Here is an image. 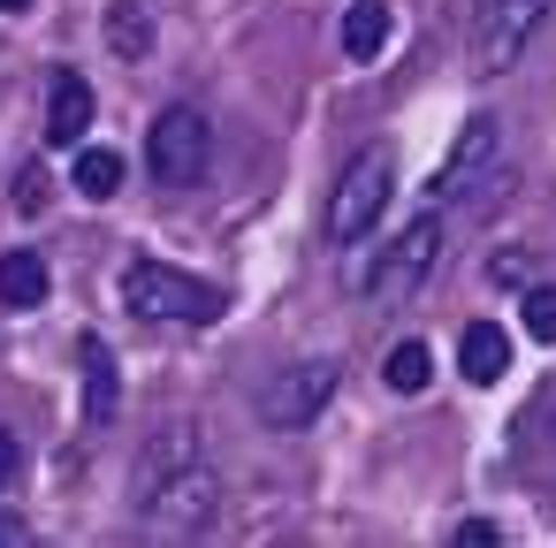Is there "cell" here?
Masks as SVG:
<instances>
[{"instance_id":"cell-16","label":"cell","mask_w":556,"mask_h":548,"mask_svg":"<svg viewBox=\"0 0 556 548\" xmlns=\"http://www.w3.org/2000/svg\"><path fill=\"white\" fill-rule=\"evenodd\" d=\"M77 191H85V199H115V191H123V153L85 145V153H77Z\"/></svg>"},{"instance_id":"cell-18","label":"cell","mask_w":556,"mask_h":548,"mask_svg":"<svg viewBox=\"0 0 556 548\" xmlns=\"http://www.w3.org/2000/svg\"><path fill=\"white\" fill-rule=\"evenodd\" d=\"M16 206H24V214H39V206H47V176H39V168H24V176H16Z\"/></svg>"},{"instance_id":"cell-2","label":"cell","mask_w":556,"mask_h":548,"mask_svg":"<svg viewBox=\"0 0 556 548\" xmlns=\"http://www.w3.org/2000/svg\"><path fill=\"white\" fill-rule=\"evenodd\" d=\"M123 305H130L138 320H184V328H206V320L222 313V290L199 282V275H184V267L138 259V267H123Z\"/></svg>"},{"instance_id":"cell-14","label":"cell","mask_w":556,"mask_h":548,"mask_svg":"<svg viewBox=\"0 0 556 548\" xmlns=\"http://www.w3.org/2000/svg\"><path fill=\"white\" fill-rule=\"evenodd\" d=\"M108 47H115L123 62H146V54H153V9L115 0V9H108Z\"/></svg>"},{"instance_id":"cell-19","label":"cell","mask_w":556,"mask_h":548,"mask_svg":"<svg viewBox=\"0 0 556 548\" xmlns=\"http://www.w3.org/2000/svg\"><path fill=\"white\" fill-rule=\"evenodd\" d=\"M16 472H24V442H16L9 426H0V487H9Z\"/></svg>"},{"instance_id":"cell-4","label":"cell","mask_w":556,"mask_h":548,"mask_svg":"<svg viewBox=\"0 0 556 548\" xmlns=\"http://www.w3.org/2000/svg\"><path fill=\"white\" fill-rule=\"evenodd\" d=\"M389 191H396V161H389L381 145H366V153L343 168L336 199H328V237H336V244H358V237L389 214Z\"/></svg>"},{"instance_id":"cell-7","label":"cell","mask_w":556,"mask_h":548,"mask_svg":"<svg viewBox=\"0 0 556 548\" xmlns=\"http://www.w3.org/2000/svg\"><path fill=\"white\" fill-rule=\"evenodd\" d=\"M434 259H442V221L419 214V221H404V237L381 252V267H366L358 282H366L374 297H412V290L434 275Z\"/></svg>"},{"instance_id":"cell-13","label":"cell","mask_w":556,"mask_h":548,"mask_svg":"<svg viewBox=\"0 0 556 548\" xmlns=\"http://www.w3.org/2000/svg\"><path fill=\"white\" fill-rule=\"evenodd\" d=\"M389 24H396L389 0H351V9H343V54L351 62H374L389 47Z\"/></svg>"},{"instance_id":"cell-17","label":"cell","mask_w":556,"mask_h":548,"mask_svg":"<svg viewBox=\"0 0 556 548\" xmlns=\"http://www.w3.org/2000/svg\"><path fill=\"white\" fill-rule=\"evenodd\" d=\"M526 335L556 343V290H526Z\"/></svg>"},{"instance_id":"cell-21","label":"cell","mask_w":556,"mask_h":548,"mask_svg":"<svg viewBox=\"0 0 556 548\" xmlns=\"http://www.w3.org/2000/svg\"><path fill=\"white\" fill-rule=\"evenodd\" d=\"M0 9H9V16H16V9H31V0H0Z\"/></svg>"},{"instance_id":"cell-6","label":"cell","mask_w":556,"mask_h":548,"mask_svg":"<svg viewBox=\"0 0 556 548\" xmlns=\"http://www.w3.org/2000/svg\"><path fill=\"white\" fill-rule=\"evenodd\" d=\"M548 9H556V0H488V9H480V31H472V69H480V77H503V69L526 54V39L541 31Z\"/></svg>"},{"instance_id":"cell-10","label":"cell","mask_w":556,"mask_h":548,"mask_svg":"<svg viewBox=\"0 0 556 548\" xmlns=\"http://www.w3.org/2000/svg\"><path fill=\"white\" fill-rule=\"evenodd\" d=\"M457 373H465L472 388H495V381L510 373V335H503L495 320H465V335H457Z\"/></svg>"},{"instance_id":"cell-3","label":"cell","mask_w":556,"mask_h":548,"mask_svg":"<svg viewBox=\"0 0 556 548\" xmlns=\"http://www.w3.org/2000/svg\"><path fill=\"white\" fill-rule=\"evenodd\" d=\"M138 502H146V518L168 525V533H199V525L214 518V472L191 464V442H184V434L168 442V457L153 464V487H146Z\"/></svg>"},{"instance_id":"cell-15","label":"cell","mask_w":556,"mask_h":548,"mask_svg":"<svg viewBox=\"0 0 556 548\" xmlns=\"http://www.w3.org/2000/svg\"><path fill=\"white\" fill-rule=\"evenodd\" d=\"M381 381H389L396 396H419V388L434 381V351H427V343H389V358H381Z\"/></svg>"},{"instance_id":"cell-12","label":"cell","mask_w":556,"mask_h":548,"mask_svg":"<svg viewBox=\"0 0 556 548\" xmlns=\"http://www.w3.org/2000/svg\"><path fill=\"white\" fill-rule=\"evenodd\" d=\"M47 290H54V275H47L39 252H0V305H9V313L47 305Z\"/></svg>"},{"instance_id":"cell-20","label":"cell","mask_w":556,"mask_h":548,"mask_svg":"<svg viewBox=\"0 0 556 548\" xmlns=\"http://www.w3.org/2000/svg\"><path fill=\"white\" fill-rule=\"evenodd\" d=\"M457 540H480V548H488V540H503V533H495L488 518H465V525H457Z\"/></svg>"},{"instance_id":"cell-1","label":"cell","mask_w":556,"mask_h":548,"mask_svg":"<svg viewBox=\"0 0 556 548\" xmlns=\"http://www.w3.org/2000/svg\"><path fill=\"white\" fill-rule=\"evenodd\" d=\"M503 191H510L503 123H495V115H472V123L457 130V153H450V168H442V199H457V206L488 214V206H495Z\"/></svg>"},{"instance_id":"cell-9","label":"cell","mask_w":556,"mask_h":548,"mask_svg":"<svg viewBox=\"0 0 556 548\" xmlns=\"http://www.w3.org/2000/svg\"><path fill=\"white\" fill-rule=\"evenodd\" d=\"M92 138V85L77 77V69H54V85H47V145H85Z\"/></svg>"},{"instance_id":"cell-5","label":"cell","mask_w":556,"mask_h":548,"mask_svg":"<svg viewBox=\"0 0 556 548\" xmlns=\"http://www.w3.org/2000/svg\"><path fill=\"white\" fill-rule=\"evenodd\" d=\"M206 153H214V130H206V115H199V107H168V115L153 123V145H146L153 183L191 191V183L206 176Z\"/></svg>"},{"instance_id":"cell-8","label":"cell","mask_w":556,"mask_h":548,"mask_svg":"<svg viewBox=\"0 0 556 548\" xmlns=\"http://www.w3.org/2000/svg\"><path fill=\"white\" fill-rule=\"evenodd\" d=\"M328 388H336V366L328 358H305V366L275 373V388H260V419L267 426H305L328 404Z\"/></svg>"},{"instance_id":"cell-11","label":"cell","mask_w":556,"mask_h":548,"mask_svg":"<svg viewBox=\"0 0 556 548\" xmlns=\"http://www.w3.org/2000/svg\"><path fill=\"white\" fill-rule=\"evenodd\" d=\"M77 366H85V411L108 426L115 419V404H123V373H115V351L100 343V335H85L77 343Z\"/></svg>"}]
</instances>
